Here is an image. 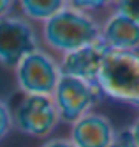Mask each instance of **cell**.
<instances>
[{
  "label": "cell",
  "instance_id": "7",
  "mask_svg": "<svg viewBox=\"0 0 139 147\" xmlns=\"http://www.w3.org/2000/svg\"><path fill=\"white\" fill-rule=\"evenodd\" d=\"M108 53H109V49L100 40L88 44L84 47H79L76 51H71V53H67L58 58L60 74L95 84L100 67H102V61Z\"/></svg>",
  "mask_w": 139,
  "mask_h": 147
},
{
  "label": "cell",
  "instance_id": "1",
  "mask_svg": "<svg viewBox=\"0 0 139 147\" xmlns=\"http://www.w3.org/2000/svg\"><path fill=\"white\" fill-rule=\"evenodd\" d=\"M41 46L57 58L93 44L100 37V23L88 12L65 7L39 26Z\"/></svg>",
  "mask_w": 139,
  "mask_h": 147
},
{
  "label": "cell",
  "instance_id": "12",
  "mask_svg": "<svg viewBox=\"0 0 139 147\" xmlns=\"http://www.w3.org/2000/svg\"><path fill=\"white\" fill-rule=\"evenodd\" d=\"M111 2L113 0H67V7H72V9H78L81 12L92 14L93 11L109 7Z\"/></svg>",
  "mask_w": 139,
  "mask_h": 147
},
{
  "label": "cell",
  "instance_id": "17",
  "mask_svg": "<svg viewBox=\"0 0 139 147\" xmlns=\"http://www.w3.org/2000/svg\"><path fill=\"white\" fill-rule=\"evenodd\" d=\"M129 133H130V137H132L136 147H139V114H137V117L134 119V123L129 126Z\"/></svg>",
  "mask_w": 139,
  "mask_h": 147
},
{
  "label": "cell",
  "instance_id": "11",
  "mask_svg": "<svg viewBox=\"0 0 139 147\" xmlns=\"http://www.w3.org/2000/svg\"><path fill=\"white\" fill-rule=\"evenodd\" d=\"M113 12L139 25V0H113Z\"/></svg>",
  "mask_w": 139,
  "mask_h": 147
},
{
  "label": "cell",
  "instance_id": "8",
  "mask_svg": "<svg viewBox=\"0 0 139 147\" xmlns=\"http://www.w3.org/2000/svg\"><path fill=\"white\" fill-rule=\"evenodd\" d=\"M116 133L111 119L97 110L79 117L71 124L69 138L76 147H108Z\"/></svg>",
  "mask_w": 139,
  "mask_h": 147
},
{
  "label": "cell",
  "instance_id": "9",
  "mask_svg": "<svg viewBox=\"0 0 139 147\" xmlns=\"http://www.w3.org/2000/svg\"><path fill=\"white\" fill-rule=\"evenodd\" d=\"M99 40L109 51H139V25L111 12L100 23Z\"/></svg>",
  "mask_w": 139,
  "mask_h": 147
},
{
  "label": "cell",
  "instance_id": "15",
  "mask_svg": "<svg viewBox=\"0 0 139 147\" xmlns=\"http://www.w3.org/2000/svg\"><path fill=\"white\" fill-rule=\"evenodd\" d=\"M39 147H76L69 137H49Z\"/></svg>",
  "mask_w": 139,
  "mask_h": 147
},
{
  "label": "cell",
  "instance_id": "3",
  "mask_svg": "<svg viewBox=\"0 0 139 147\" xmlns=\"http://www.w3.org/2000/svg\"><path fill=\"white\" fill-rule=\"evenodd\" d=\"M12 110V130L30 138L46 140L53 135L60 117L51 96L21 95Z\"/></svg>",
  "mask_w": 139,
  "mask_h": 147
},
{
  "label": "cell",
  "instance_id": "2",
  "mask_svg": "<svg viewBox=\"0 0 139 147\" xmlns=\"http://www.w3.org/2000/svg\"><path fill=\"white\" fill-rule=\"evenodd\" d=\"M95 84L102 96L139 109V51H109Z\"/></svg>",
  "mask_w": 139,
  "mask_h": 147
},
{
  "label": "cell",
  "instance_id": "10",
  "mask_svg": "<svg viewBox=\"0 0 139 147\" xmlns=\"http://www.w3.org/2000/svg\"><path fill=\"white\" fill-rule=\"evenodd\" d=\"M20 14L33 25H41L67 7V0H16Z\"/></svg>",
  "mask_w": 139,
  "mask_h": 147
},
{
  "label": "cell",
  "instance_id": "14",
  "mask_svg": "<svg viewBox=\"0 0 139 147\" xmlns=\"http://www.w3.org/2000/svg\"><path fill=\"white\" fill-rule=\"evenodd\" d=\"M108 147H136L130 133H129V128H125V130H116L111 144Z\"/></svg>",
  "mask_w": 139,
  "mask_h": 147
},
{
  "label": "cell",
  "instance_id": "4",
  "mask_svg": "<svg viewBox=\"0 0 139 147\" xmlns=\"http://www.w3.org/2000/svg\"><path fill=\"white\" fill-rule=\"evenodd\" d=\"M14 81L21 95H42L51 96L60 79L58 58L53 56L42 46L14 67Z\"/></svg>",
  "mask_w": 139,
  "mask_h": 147
},
{
  "label": "cell",
  "instance_id": "16",
  "mask_svg": "<svg viewBox=\"0 0 139 147\" xmlns=\"http://www.w3.org/2000/svg\"><path fill=\"white\" fill-rule=\"evenodd\" d=\"M16 0H0V20L9 14H14Z\"/></svg>",
  "mask_w": 139,
  "mask_h": 147
},
{
  "label": "cell",
  "instance_id": "5",
  "mask_svg": "<svg viewBox=\"0 0 139 147\" xmlns=\"http://www.w3.org/2000/svg\"><path fill=\"white\" fill-rule=\"evenodd\" d=\"M41 47L35 25L21 14H9L0 20V65L14 70L28 53Z\"/></svg>",
  "mask_w": 139,
  "mask_h": 147
},
{
  "label": "cell",
  "instance_id": "6",
  "mask_svg": "<svg viewBox=\"0 0 139 147\" xmlns=\"http://www.w3.org/2000/svg\"><path fill=\"white\" fill-rule=\"evenodd\" d=\"M51 98L55 102L60 123L72 124L79 117L92 112L100 102L102 95L97 84L69 76H60Z\"/></svg>",
  "mask_w": 139,
  "mask_h": 147
},
{
  "label": "cell",
  "instance_id": "13",
  "mask_svg": "<svg viewBox=\"0 0 139 147\" xmlns=\"http://www.w3.org/2000/svg\"><path fill=\"white\" fill-rule=\"evenodd\" d=\"M12 130V110L11 105L0 98V142H2Z\"/></svg>",
  "mask_w": 139,
  "mask_h": 147
}]
</instances>
